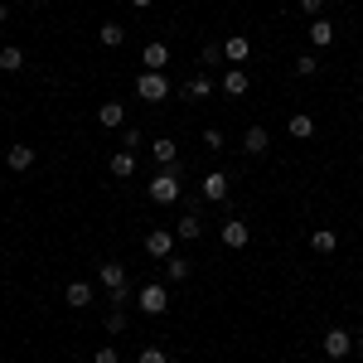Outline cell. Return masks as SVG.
<instances>
[{
  "instance_id": "obj_1",
  "label": "cell",
  "mask_w": 363,
  "mask_h": 363,
  "mask_svg": "<svg viewBox=\"0 0 363 363\" xmlns=\"http://www.w3.org/2000/svg\"><path fill=\"white\" fill-rule=\"evenodd\" d=\"M145 194H150V203H179V165H165V169H155V179L145 184Z\"/></svg>"
},
{
  "instance_id": "obj_2",
  "label": "cell",
  "mask_w": 363,
  "mask_h": 363,
  "mask_svg": "<svg viewBox=\"0 0 363 363\" xmlns=\"http://www.w3.org/2000/svg\"><path fill=\"white\" fill-rule=\"evenodd\" d=\"M136 306L145 310V315H165V310H169V291L160 286V281H150V286H140V291H136Z\"/></svg>"
},
{
  "instance_id": "obj_3",
  "label": "cell",
  "mask_w": 363,
  "mask_h": 363,
  "mask_svg": "<svg viewBox=\"0 0 363 363\" xmlns=\"http://www.w3.org/2000/svg\"><path fill=\"white\" fill-rule=\"evenodd\" d=\"M199 194L208 199V203H228V194H233V179H228L223 169H208V174H203V184H199Z\"/></svg>"
},
{
  "instance_id": "obj_4",
  "label": "cell",
  "mask_w": 363,
  "mask_h": 363,
  "mask_svg": "<svg viewBox=\"0 0 363 363\" xmlns=\"http://www.w3.org/2000/svg\"><path fill=\"white\" fill-rule=\"evenodd\" d=\"M136 92L145 97V102H165V97H169V78H165V73H150V68H145V73L136 78Z\"/></svg>"
},
{
  "instance_id": "obj_5",
  "label": "cell",
  "mask_w": 363,
  "mask_h": 363,
  "mask_svg": "<svg viewBox=\"0 0 363 363\" xmlns=\"http://www.w3.org/2000/svg\"><path fill=\"white\" fill-rule=\"evenodd\" d=\"M174 242H179V238H174L169 228H150V233H145V252H150L155 262H165V257H174Z\"/></svg>"
},
{
  "instance_id": "obj_6",
  "label": "cell",
  "mask_w": 363,
  "mask_h": 363,
  "mask_svg": "<svg viewBox=\"0 0 363 363\" xmlns=\"http://www.w3.org/2000/svg\"><path fill=\"white\" fill-rule=\"evenodd\" d=\"M218 238H223V247L242 252V247H247V238H252L247 218H223V228H218Z\"/></svg>"
},
{
  "instance_id": "obj_7",
  "label": "cell",
  "mask_w": 363,
  "mask_h": 363,
  "mask_svg": "<svg viewBox=\"0 0 363 363\" xmlns=\"http://www.w3.org/2000/svg\"><path fill=\"white\" fill-rule=\"evenodd\" d=\"M349 349H354V335H349V330H325V359H344V354H349Z\"/></svg>"
},
{
  "instance_id": "obj_8",
  "label": "cell",
  "mask_w": 363,
  "mask_h": 363,
  "mask_svg": "<svg viewBox=\"0 0 363 363\" xmlns=\"http://www.w3.org/2000/svg\"><path fill=\"white\" fill-rule=\"evenodd\" d=\"M140 63H145L150 73H165V63H169V44H160V39H150V44L140 49Z\"/></svg>"
},
{
  "instance_id": "obj_9",
  "label": "cell",
  "mask_w": 363,
  "mask_h": 363,
  "mask_svg": "<svg viewBox=\"0 0 363 363\" xmlns=\"http://www.w3.org/2000/svg\"><path fill=\"white\" fill-rule=\"evenodd\" d=\"M34 160H39V150H34V145H10V150H5V165L15 169V174L34 169Z\"/></svg>"
},
{
  "instance_id": "obj_10",
  "label": "cell",
  "mask_w": 363,
  "mask_h": 363,
  "mask_svg": "<svg viewBox=\"0 0 363 363\" xmlns=\"http://www.w3.org/2000/svg\"><path fill=\"white\" fill-rule=\"evenodd\" d=\"M107 169H112V179H131L136 174V150H116L107 160Z\"/></svg>"
},
{
  "instance_id": "obj_11",
  "label": "cell",
  "mask_w": 363,
  "mask_h": 363,
  "mask_svg": "<svg viewBox=\"0 0 363 363\" xmlns=\"http://www.w3.org/2000/svg\"><path fill=\"white\" fill-rule=\"evenodd\" d=\"M174 238H179V242H194V238H203V218H199L194 208H189L179 223H174Z\"/></svg>"
},
{
  "instance_id": "obj_12",
  "label": "cell",
  "mask_w": 363,
  "mask_h": 363,
  "mask_svg": "<svg viewBox=\"0 0 363 363\" xmlns=\"http://www.w3.org/2000/svg\"><path fill=\"white\" fill-rule=\"evenodd\" d=\"M247 87H252L247 68H228V73H223V92H228V97H247Z\"/></svg>"
},
{
  "instance_id": "obj_13",
  "label": "cell",
  "mask_w": 363,
  "mask_h": 363,
  "mask_svg": "<svg viewBox=\"0 0 363 363\" xmlns=\"http://www.w3.org/2000/svg\"><path fill=\"white\" fill-rule=\"evenodd\" d=\"M179 92H184L189 102H203V97H213V78H208V73H194V78L179 87Z\"/></svg>"
},
{
  "instance_id": "obj_14",
  "label": "cell",
  "mask_w": 363,
  "mask_h": 363,
  "mask_svg": "<svg viewBox=\"0 0 363 363\" xmlns=\"http://www.w3.org/2000/svg\"><path fill=\"white\" fill-rule=\"evenodd\" d=\"M121 121H126V102H102V107H97V126L116 131Z\"/></svg>"
},
{
  "instance_id": "obj_15",
  "label": "cell",
  "mask_w": 363,
  "mask_h": 363,
  "mask_svg": "<svg viewBox=\"0 0 363 363\" xmlns=\"http://www.w3.org/2000/svg\"><path fill=\"white\" fill-rule=\"evenodd\" d=\"M247 34H233V39H223V54H228V63H233V68H242V63H247Z\"/></svg>"
},
{
  "instance_id": "obj_16",
  "label": "cell",
  "mask_w": 363,
  "mask_h": 363,
  "mask_svg": "<svg viewBox=\"0 0 363 363\" xmlns=\"http://www.w3.org/2000/svg\"><path fill=\"white\" fill-rule=\"evenodd\" d=\"M174 155H179V145H174V140H169V136L150 140V160H155V165H160V169H165V165H174Z\"/></svg>"
},
{
  "instance_id": "obj_17",
  "label": "cell",
  "mask_w": 363,
  "mask_h": 363,
  "mask_svg": "<svg viewBox=\"0 0 363 363\" xmlns=\"http://www.w3.org/2000/svg\"><path fill=\"white\" fill-rule=\"evenodd\" d=\"M310 247L320 252V257H330V252H339V233L335 228H315L310 233Z\"/></svg>"
},
{
  "instance_id": "obj_18",
  "label": "cell",
  "mask_w": 363,
  "mask_h": 363,
  "mask_svg": "<svg viewBox=\"0 0 363 363\" xmlns=\"http://www.w3.org/2000/svg\"><path fill=\"white\" fill-rule=\"evenodd\" d=\"M63 306H73V310H87V306H92V286H87V281H73V286L63 291Z\"/></svg>"
},
{
  "instance_id": "obj_19",
  "label": "cell",
  "mask_w": 363,
  "mask_h": 363,
  "mask_svg": "<svg viewBox=\"0 0 363 363\" xmlns=\"http://www.w3.org/2000/svg\"><path fill=\"white\" fill-rule=\"evenodd\" d=\"M310 44H315V49H330V44H335V25H330L325 15L310 20Z\"/></svg>"
},
{
  "instance_id": "obj_20",
  "label": "cell",
  "mask_w": 363,
  "mask_h": 363,
  "mask_svg": "<svg viewBox=\"0 0 363 363\" xmlns=\"http://www.w3.org/2000/svg\"><path fill=\"white\" fill-rule=\"evenodd\" d=\"M267 145H272V140H267L262 126H247V131H242V150H247V155H267Z\"/></svg>"
},
{
  "instance_id": "obj_21",
  "label": "cell",
  "mask_w": 363,
  "mask_h": 363,
  "mask_svg": "<svg viewBox=\"0 0 363 363\" xmlns=\"http://www.w3.org/2000/svg\"><path fill=\"white\" fill-rule=\"evenodd\" d=\"M286 131H291V136H296V140H310V136H315V116L296 112V116H291V121H286Z\"/></svg>"
},
{
  "instance_id": "obj_22",
  "label": "cell",
  "mask_w": 363,
  "mask_h": 363,
  "mask_svg": "<svg viewBox=\"0 0 363 363\" xmlns=\"http://www.w3.org/2000/svg\"><path fill=\"white\" fill-rule=\"evenodd\" d=\"M97 39H102L107 49H121V44H126V25H116V20H107V25L97 29Z\"/></svg>"
},
{
  "instance_id": "obj_23",
  "label": "cell",
  "mask_w": 363,
  "mask_h": 363,
  "mask_svg": "<svg viewBox=\"0 0 363 363\" xmlns=\"http://www.w3.org/2000/svg\"><path fill=\"white\" fill-rule=\"evenodd\" d=\"M97 277H102L107 291H116V286H126V267H121V262H102V272H97Z\"/></svg>"
},
{
  "instance_id": "obj_24",
  "label": "cell",
  "mask_w": 363,
  "mask_h": 363,
  "mask_svg": "<svg viewBox=\"0 0 363 363\" xmlns=\"http://www.w3.org/2000/svg\"><path fill=\"white\" fill-rule=\"evenodd\" d=\"M0 68H5V73H20V68H25V49H20V44H5V49H0Z\"/></svg>"
},
{
  "instance_id": "obj_25",
  "label": "cell",
  "mask_w": 363,
  "mask_h": 363,
  "mask_svg": "<svg viewBox=\"0 0 363 363\" xmlns=\"http://www.w3.org/2000/svg\"><path fill=\"white\" fill-rule=\"evenodd\" d=\"M223 44H203V54H199V68H218V63H223Z\"/></svg>"
},
{
  "instance_id": "obj_26",
  "label": "cell",
  "mask_w": 363,
  "mask_h": 363,
  "mask_svg": "<svg viewBox=\"0 0 363 363\" xmlns=\"http://www.w3.org/2000/svg\"><path fill=\"white\" fill-rule=\"evenodd\" d=\"M291 68H296V78H315V73H320V58H315V54H301Z\"/></svg>"
},
{
  "instance_id": "obj_27",
  "label": "cell",
  "mask_w": 363,
  "mask_h": 363,
  "mask_svg": "<svg viewBox=\"0 0 363 363\" xmlns=\"http://www.w3.org/2000/svg\"><path fill=\"white\" fill-rule=\"evenodd\" d=\"M165 267H169V281H189V272H194L184 257H165Z\"/></svg>"
},
{
  "instance_id": "obj_28",
  "label": "cell",
  "mask_w": 363,
  "mask_h": 363,
  "mask_svg": "<svg viewBox=\"0 0 363 363\" xmlns=\"http://www.w3.org/2000/svg\"><path fill=\"white\" fill-rule=\"evenodd\" d=\"M136 363H169V354L165 349H160V344H145V349H140V359Z\"/></svg>"
},
{
  "instance_id": "obj_29",
  "label": "cell",
  "mask_w": 363,
  "mask_h": 363,
  "mask_svg": "<svg viewBox=\"0 0 363 363\" xmlns=\"http://www.w3.org/2000/svg\"><path fill=\"white\" fill-rule=\"evenodd\" d=\"M107 301H112V310H126V306H131V286H116V291H107Z\"/></svg>"
},
{
  "instance_id": "obj_30",
  "label": "cell",
  "mask_w": 363,
  "mask_h": 363,
  "mask_svg": "<svg viewBox=\"0 0 363 363\" xmlns=\"http://www.w3.org/2000/svg\"><path fill=\"white\" fill-rule=\"evenodd\" d=\"M126 330V310H107V335H121Z\"/></svg>"
},
{
  "instance_id": "obj_31",
  "label": "cell",
  "mask_w": 363,
  "mask_h": 363,
  "mask_svg": "<svg viewBox=\"0 0 363 363\" xmlns=\"http://www.w3.org/2000/svg\"><path fill=\"white\" fill-rule=\"evenodd\" d=\"M203 145H208V155H213V150H223V131H218V126H208V131H203Z\"/></svg>"
},
{
  "instance_id": "obj_32",
  "label": "cell",
  "mask_w": 363,
  "mask_h": 363,
  "mask_svg": "<svg viewBox=\"0 0 363 363\" xmlns=\"http://www.w3.org/2000/svg\"><path fill=\"white\" fill-rule=\"evenodd\" d=\"M136 145H145V136H140L136 126H131V131H126V136H121V150H136Z\"/></svg>"
},
{
  "instance_id": "obj_33",
  "label": "cell",
  "mask_w": 363,
  "mask_h": 363,
  "mask_svg": "<svg viewBox=\"0 0 363 363\" xmlns=\"http://www.w3.org/2000/svg\"><path fill=\"white\" fill-rule=\"evenodd\" d=\"M92 363H121V359H116V349H112V344H102V349L92 354Z\"/></svg>"
},
{
  "instance_id": "obj_34",
  "label": "cell",
  "mask_w": 363,
  "mask_h": 363,
  "mask_svg": "<svg viewBox=\"0 0 363 363\" xmlns=\"http://www.w3.org/2000/svg\"><path fill=\"white\" fill-rule=\"evenodd\" d=\"M301 10H306V15H315V20H320V15H325V0H301Z\"/></svg>"
},
{
  "instance_id": "obj_35",
  "label": "cell",
  "mask_w": 363,
  "mask_h": 363,
  "mask_svg": "<svg viewBox=\"0 0 363 363\" xmlns=\"http://www.w3.org/2000/svg\"><path fill=\"white\" fill-rule=\"evenodd\" d=\"M5 20H10V10H5V5H0V25H5Z\"/></svg>"
},
{
  "instance_id": "obj_36",
  "label": "cell",
  "mask_w": 363,
  "mask_h": 363,
  "mask_svg": "<svg viewBox=\"0 0 363 363\" xmlns=\"http://www.w3.org/2000/svg\"><path fill=\"white\" fill-rule=\"evenodd\" d=\"M131 5H136V10H145V5H150V0H131Z\"/></svg>"
},
{
  "instance_id": "obj_37",
  "label": "cell",
  "mask_w": 363,
  "mask_h": 363,
  "mask_svg": "<svg viewBox=\"0 0 363 363\" xmlns=\"http://www.w3.org/2000/svg\"><path fill=\"white\" fill-rule=\"evenodd\" d=\"M359 165H363V150H359Z\"/></svg>"
}]
</instances>
